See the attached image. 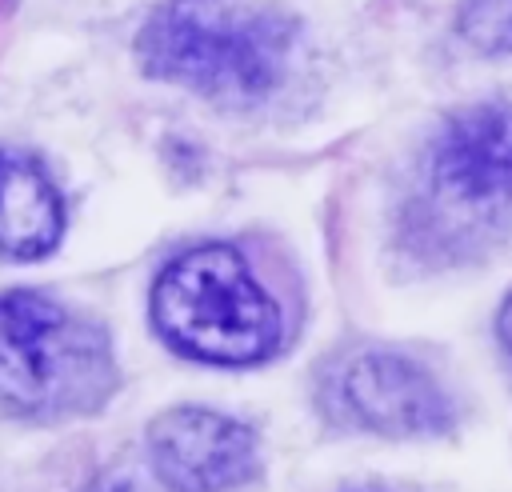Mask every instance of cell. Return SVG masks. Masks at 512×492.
Segmentation results:
<instances>
[{"mask_svg":"<svg viewBox=\"0 0 512 492\" xmlns=\"http://www.w3.org/2000/svg\"><path fill=\"white\" fill-rule=\"evenodd\" d=\"M136 52L156 80L248 108L284 80L292 24L244 0H164L148 16Z\"/></svg>","mask_w":512,"mask_h":492,"instance_id":"6da1fadb","label":"cell"},{"mask_svg":"<svg viewBox=\"0 0 512 492\" xmlns=\"http://www.w3.org/2000/svg\"><path fill=\"white\" fill-rule=\"evenodd\" d=\"M116 384L108 336L64 304L0 296V408L12 416H76L104 404Z\"/></svg>","mask_w":512,"mask_h":492,"instance_id":"7a4b0ae2","label":"cell"},{"mask_svg":"<svg viewBox=\"0 0 512 492\" xmlns=\"http://www.w3.org/2000/svg\"><path fill=\"white\" fill-rule=\"evenodd\" d=\"M160 336L208 364H256L280 344V308L228 244H200L176 256L152 288Z\"/></svg>","mask_w":512,"mask_h":492,"instance_id":"3957f363","label":"cell"},{"mask_svg":"<svg viewBox=\"0 0 512 492\" xmlns=\"http://www.w3.org/2000/svg\"><path fill=\"white\" fill-rule=\"evenodd\" d=\"M324 404L332 416L384 436H432L452 424L444 388L400 352H356L340 360L324 376Z\"/></svg>","mask_w":512,"mask_h":492,"instance_id":"277c9868","label":"cell"},{"mask_svg":"<svg viewBox=\"0 0 512 492\" xmlns=\"http://www.w3.org/2000/svg\"><path fill=\"white\" fill-rule=\"evenodd\" d=\"M428 176L440 200L464 212H512V104H472L444 120Z\"/></svg>","mask_w":512,"mask_h":492,"instance_id":"5b68a950","label":"cell"},{"mask_svg":"<svg viewBox=\"0 0 512 492\" xmlns=\"http://www.w3.org/2000/svg\"><path fill=\"white\" fill-rule=\"evenodd\" d=\"M156 476L176 492H220L256 468V436L212 408H172L148 432Z\"/></svg>","mask_w":512,"mask_h":492,"instance_id":"8992f818","label":"cell"},{"mask_svg":"<svg viewBox=\"0 0 512 492\" xmlns=\"http://www.w3.org/2000/svg\"><path fill=\"white\" fill-rule=\"evenodd\" d=\"M60 232L64 204L48 172L20 152H0V252L32 260L56 248Z\"/></svg>","mask_w":512,"mask_h":492,"instance_id":"52a82bcc","label":"cell"},{"mask_svg":"<svg viewBox=\"0 0 512 492\" xmlns=\"http://www.w3.org/2000/svg\"><path fill=\"white\" fill-rule=\"evenodd\" d=\"M456 32L480 56L512 52V0H464L456 12Z\"/></svg>","mask_w":512,"mask_h":492,"instance_id":"ba28073f","label":"cell"},{"mask_svg":"<svg viewBox=\"0 0 512 492\" xmlns=\"http://www.w3.org/2000/svg\"><path fill=\"white\" fill-rule=\"evenodd\" d=\"M496 336H500V344L512 352V296L504 300V308H500V316H496Z\"/></svg>","mask_w":512,"mask_h":492,"instance_id":"9c48e42d","label":"cell"},{"mask_svg":"<svg viewBox=\"0 0 512 492\" xmlns=\"http://www.w3.org/2000/svg\"><path fill=\"white\" fill-rule=\"evenodd\" d=\"M84 492H136L132 480H120V476H100L96 484H88Z\"/></svg>","mask_w":512,"mask_h":492,"instance_id":"30bf717a","label":"cell"}]
</instances>
